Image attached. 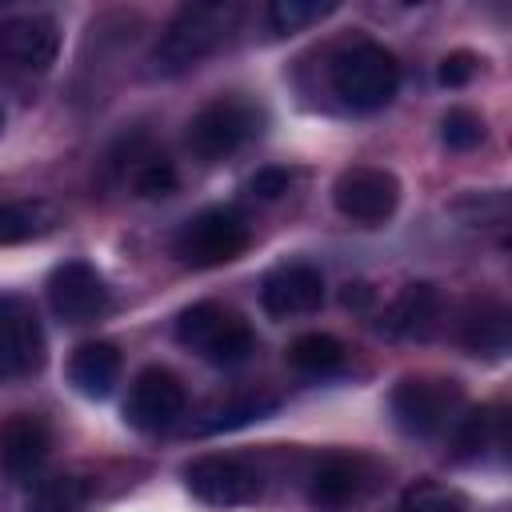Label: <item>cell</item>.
I'll use <instances>...</instances> for the list:
<instances>
[{"instance_id": "cell-1", "label": "cell", "mask_w": 512, "mask_h": 512, "mask_svg": "<svg viewBox=\"0 0 512 512\" xmlns=\"http://www.w3.org/2000/svg\"><path fill=\"white\" fill-rule=\"evenodd\" d=\"M236 16H240L236 4H212V0L184 4L160 32V40L148 56V72L152 76H184L188 68L208 60L232 36Z\"/></svg>"}, {"instance_id": "cell-2", "label": "cell", "mask_w": 512, "mask_h": 512, "mask_svg": "<svg viewBox=\"0 0 512 512\" xmlns=\"http://www.w3.org/2000/svg\"><path fill=\"white\" fill-rule=\"evenodd\" d=\"M328 76H332V92L356 112L384 108L400 88V64L376 40H352L348 48H340L332 56Z\"/></svg>"}, {"instance_id": "cell-3", "label": "cell", "mask_w": 512, "mask_h": 512, "mask_svg": "<svg viewBox=\"0 0 512 512\" xmlns=\"http://www.w3.org/2000/svg\"><path fill=\"white\" fill-rule=\"evenodd\" d=\"M176 340L220 368L244 364L256 348V336L244 324V316H236L232 308L212 304V300H200L176 316Z\"/></svg>"}, {"instance_id": "cell-4", "label": "cell", "mask_w": 512, "mask_h": 512, "mask_svg": "<svg viewBox=\"0 0 512 512\" xmlns=\"http://www.w3.org/2000/svg\"><path fill=\"white\" fill-rule=\"evenodd\" d=\"M252 232L236 208H204L180 224L172 248L192 268H220L248 248Z\"/></svg>"}, {"instance_id": "cell-5", "label": "cell", "mask_w": 512, "mask_h": 512, "mask_svg": "<svg viewBox=\"0 0 512 512\" xmlns=\"http://www.w3.org/2000/svg\"><path fill=\"white\" fill-rule=\"evenodd\" d=\"M464 404V392L456 380H428V376H416V380H400L392 388V420L404 436H436L448 428V420L460 412Z\"/></svg>"}, {"instance_id": "cell-6", "label": "cell", "mask_w": 512, "mask_h": 512, "mask_svg": "<svg viewBox=\"0 0 512 512\" xmlns=\"http://www.w3.org/2000/svg\"><path fill=\"white\" fill-rule=\"evenodd\" d=\"M260 132V116L248 100H212L188 120V148L200 160H224Z\"/></svg>"}, {"instance_id": "cell-7", "label": "cell", "mask_w": 512, "mask_h": 512, "mask_svg": "<svg viewBox=\"0 0 512 512\" xmlns=\"http://www.w3.org/2000/svg\"><path fill=\"white\" fill-rule=\"evenodd\" d=\"M184 484L208 508H240L260 496V476L240 456H224V452H208L184 464Z\"/></svg>"}, {"instance_id": "cell-8", "label": "cell", "mask_w": 512, "mask_h": 512, "mask_svg": "<svg viewBox=\"0 0 512 512\" xmlns=\"http://www.w3.org/2000/svg\"><path fill=\"white\" fill-rule=\"evenodd\" d=\"M332 200H336V212L356 224H384L400 204V180L388 168L356 164L336 176Z\"/></svg>"}, {"instance_id": "cell-9", "label": "cell", "mask_w": 512, "mask_h": 512, "mask_svg": "<svg viewBox=\"0 0 512 512\" xmlns=\"http://www.w3.org/2000/svg\"><path fill=\"white\" fill-rule=\"evenodd\" d=\"M44 364V332L24 296L0 292V384L32 376Z\"/></svg>"}, {"instance_id": "cell-10", "label": "cell", "mask_w": 512, "mask_h": 512, "mask_svg": "<svg viewBox=\"0 0 512 512\" xmlns=\"http://www.w3.org/2000/svg\"><path fill=\"white\" fill-rule=\"evenodd\" d=\"M48 304H52V312L60 320L88 324V320H96V316L108 312L112 292H108L104 276L88 260H64L48 276Z\"/></svg>"}, {"instance_id": "cell-11", "label": "cell", "mask_w": 512, "mask_h": 512, "mask_svg": "<svg viewBox=\"0 0 512 512\" xmlns=\"http://www.w3.org/2000/svg\"><path fill=\"white\" fill-rule=\"evenodd\" d=\"M184 416V384L168 368H144L136 372L128 400H124V420L136 432H164Z\"/></svg>"}, {"instance_id": "cell-12", "label": "cell", "mask_w": 512, "mask_h": 512, "mask_svg": "<svg viewBox=\"0 0 512 512\" xmlns=\"http://www.w3.org/2000/svg\"><path fill=\"white\" fill-rule=\"evenodd\" d=\"M60 52V24L52 16H8L0 20V64L20 72H48Z\"/></svg>"}, {"instance_id": "cell-13", "label": "cell", "mask_w": 512, "mask_h": 512, "mask_svg": "<svg viewBox=\"0 0 512 512\" xmlns=\"http://www.w3.org/2000/svg\"><path fill=\"white\" fill-rule=\"evenodd\" d=\"M260 304L276 320L308 316V312H316L324 304V276L312 264H284V268H276V272L264 276Z\"/></svg>"}, {"instance_id": "cell-14", "label": "cell", "mask_w": 512, "mask_h": 512, "mask_svg": "<svg viewBox=\"0 0 512 512\" xmlns=\"http://www.w3.org/2000/svg\"><path fill=\"white\" fill-rule=\"evenodd\" d=\"M48 448H52V432H48V424L40 420V416H12L4 428H0V464H4V472H12V476H28V472H36L40 464H44V456H48Z\"/></svg>"}, {"instance_id": "cell-15", "label": "cell", "mask_w": 512, "mask_h": 512, "mask_svg": "<svg viewBox=\"0 0 512 512\" xmlns=\"http://www.w3.org/2000/svg\"><path fill=\"white\" fill-rule=\"evenodd\" d=\"M364 488H368V464L360 456H324L312 472L308 496L320 508H340V504L360 500Z\"/></svg>"}, {"instance_id": "cell-16", "label": "cell", "mask_w": 512, "mask_h": 512, "mask_svg": "<svg viewBox=\"0 0 512 512\" xmlns=\"http://www.w3.org/2000/svg\"><path fill=\"white\" fill-rule=\"evenodd\" d=\"M116 380H120V352L112 344L92 340V344H80L72 352V360H68V384L80 396L104 400V396H112Z\"/></svg>"}, {"instance_id": "cell-17", "label": "cell", "mask_w": 512, "mask_h": 512, "mask_svg": "<svg viewBox=\"0 0 512 512\" xmlns=\"http://www.w3.org/2000/svg\"><path fill=\"white\" fill-rule=\"evenodd\" d=\"M436 316H440V292L432 284H408L392 300L384 328L392 336H404V340H424L436 328Z\"/></svg>"}, {"instance_id": "cell-18", "label": "cell", "mask_w": 512, "mask_h": 512, "mask_svg": "<svg viewBox=\"0 0 512 512\" xmlns=\"http://www.w3.org/2000/svg\"><path fill=\"white\" fill-rule=\"evenodd\" d=\"M460 340L476 356H500L508 348V316L500 304H472L460 320Z\"/></svg>"}, {"instance_id": "cell-19", "label": "cell", "mask_w": 512, "mask_h": 512, "mask_svg": "<svg viewBox=\"0 0 512 512\" xmlns=\"http://www.w3.org/2000/svg\"><path fill=\"white\" fill-rule=\"evenodd\" d=\"M344 360H348L344 344L328 332H304L288 348V364L296 372H308V376H332V372L344 368Z\"/></svg>"}, {"instance_id": "cell-20", "label": "cell", "mask_w": 512, "mask_h": 512, "mask_svg": "<svg viewBox=\"0 0 512 512\" xmlns=\"http://www.w3.org/2000/svg\"><path fill=\"white\" fill-rule=\"evenodd\" d=\"M56 212L44 200H0V248L24 244L52 228Z\"/></svg>"}, {"instance_id": "cell-21", "label": "cell", "mask_w": 512, "mask_h": 512, "mask_svg": "<svg viewBox=\"0 0 512 512\" xmlns=\"http://www.w3.org/2000/svg\"><path fill=\"white\" fill-rule=\"evenodd\" d=\"M328 12H336V0H272L268 4V28L276 36H292V32L324 20Z\"/></svg>"}, {"instance_id": "cell-22", "label": "cell", "mask_w": 512, "mask_h": 512, "mask_svg": "<svg viewBox=\"0 0 512 512\" xmlns=\"http://www.w3.org/2000/svg\"><path fill=\"white\" fill-rule=\"evenodd\" d=\"M24 512H84V484L76 476H52L40 480L28 496Z\"/></svg>"}, {"instance_id": "cell-23", "label": "cell", "mask_w": 512, "mask_h": 512, "mask_svg": "<svg viewBox=\"0 0 512 512\" xmlns=\"http://www.w3.org/2000/svg\"><path fill=\"white\" fill-rule=\"evenodd\" d=\"M400 512H464V496L448 484L420 480L400 496Z\"/></svg>"}, {"instance_id": "cell-24", "label": "cell", "mask_w": 512, "mask_h": 512, "mask_svg": "<svg viewBox=\"0 0 512 512\" xmlns=\"http://www.w3.org/2000/svg\"><path fill=\"white\" fill-rule=\"evenodd\" d=\"M440 140L452 152H472L484 140V120L468 108H448L444 120H440Z\"/></svg>"}, {"instance_id": "cell-25", "label": "cell", "mask_w": 512, "mask_h": 512, "mask_svg": "<svg viewBox=\"0 0 512 512\" xmlns=\"http://www.w3.org/2000/svg\"><path fill=\"white\" fill-rule=\"evenodd\" d=\"M172 188H176V168L168 160L140 164V172H136V192L140 196H168Z\"/></svg>"}, {"instance_id": "cell-26", "label": "cell", "mask_w": 512, "mask_h": 512, "mask_svg": "<svg viewBox=\"0 0 512 512\" xmlns=\"http://www.w3.org/2000/svg\"><path fill=\"white\" fill-rule=\"evenodd\" d=\"M476 64H480V60H476L472 52H464V48H460V52H448V56L440 60V68H436V80H440L444 88H464V84L476 76Z\"/></svg>"}, {"instance_id": "cell-27", "label": "cell", "mask_w": 512, "mask_h": 512, "mask_svg": "<svg viewBox=\"0 0 512 512\" xmlns=\"http://www.w3.org/2000/svg\"><path fill=\"white\" fill-rule=\"evenodd\" d=\"M268 408H272V400H244V404H236V408H228V412H216V416L204 424V432L240 428V424H248V420H260Z\"/></svg>"}, {"instance_id": "cell-28", "label": "cell", "mask_w": 512, "mask_h": 512, "mask_svg": "<svg viewBox=\"0 0 512 512\" xmlns=\"http://www.w3.org/2000/svg\"><path fill=\"white\" fill-rule=\"evenodd\" d=\"M288 184H292V172H288V168L268 164V168H256V172H252L248 192H252V196H260V200H276V196H284V192H288Z\"/></svg>"}, {"instance_id": "cell-29", "label": "cell", "mask_w": 512, "mask_h": 512, "mask_svg": "<svg viewBox=\"0 0 512 512\" xmlns=\"http://www.w3.org/2000/svg\"><path fill=\"white\" fill-rule=\"evenodd\" d=\"M368 300H372V288H368V284H348V288H344V304H348V308H364Z\"/></svg>"}, {"instance_id": "cell-30", "label": "cell", "mask_w": 512, "mask_h": 512, "mask_svg": "<svg viewBox=\"0 0 512 512\" xmlns=\"http://www.w3.org/2000/svg\"><path fill=\"white\" fill-rule=\"evenodd\" d=\"M0 132H4V108H0Z\"/></svg>"}]
</instances>
